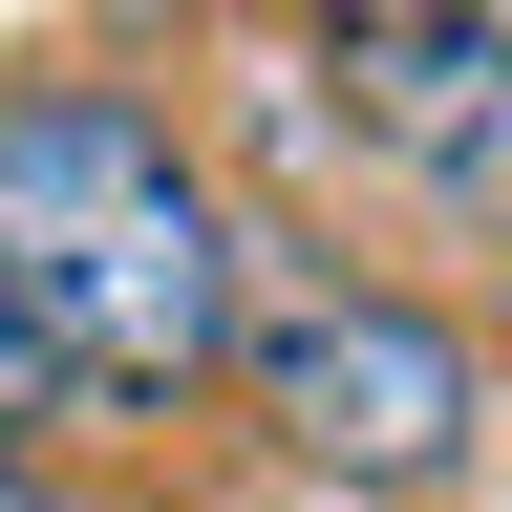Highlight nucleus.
Returning a JSON list of instances; mask_svg holds the SVG:
<instances>
[{"mask_svg":"<svg viewBox=\"0 0 512 512\" xmlns=\"http://www.w3.org/2000/svg\"><path fill=\"white\" fill-rule=\"evenodd\" d=\"M0 299L43 320V363L86 406H171V384H214L256 342L214 171L128 86H0Z\"/></svg>","mask_w":512,"mask_h":512,"instance_id":"obj_1","label":"nucleus"},{"mask_svg":"<svg viewBox=\"0 0 512 512\" xmlns=\"http://www.w3.org/2000/svg\"><path fill=\"white\" fill-rule=\"evenodd\" d=\"M235 384H256V427H278L299 470H342V491H427L448 448L491 427L470 342H448L427 299H384V278H299V299H256Z\"/></svg>","mask_w":512,"mask_h":512,"instance_id":"obj_2","label":"nucleus"},{"mask_svg":"<svg viewBox=\"0 0 512 512\" xmlns=\"http://www.w3.org/2000/svg\"><path fill=\"white\" fill-rule=\"evenodd\" d=\"M342 107L384 128V150H406L448 214H512V22H427V0H363L342 43Z\"/></svg>","mask_w":512,"mask_h":512,"instance_id":"obj_3","label":"nucleus"},{"mask_svg":"<svg viewBox=\"0 0 512 512\" xmlns=\"http://www.w3.org/2000/svg\"><path fill=\"white\" fill-rule=\"evenodd\" d=\"M64 406H86V384H64V363H43V320H22V299H0V448H43Z\"/></svg>","mask_w":512,"mask_h":512,"instance_id":"obj_4","label":"nucleus"},{"mask_svg":"<svg viewBox=\"0 0 512 512\" xmlns=\"http://www.w3.org/2000/svg\"><path fill=\"white\" fill-rule=\"evenodd\" d=\"M0 512H64V491H43V470H22V448H0Z\"/></svg>","mask_w":512,"mask_h":512,"instance_id":"obj_5","label":"nucleus"}]
</instances>
